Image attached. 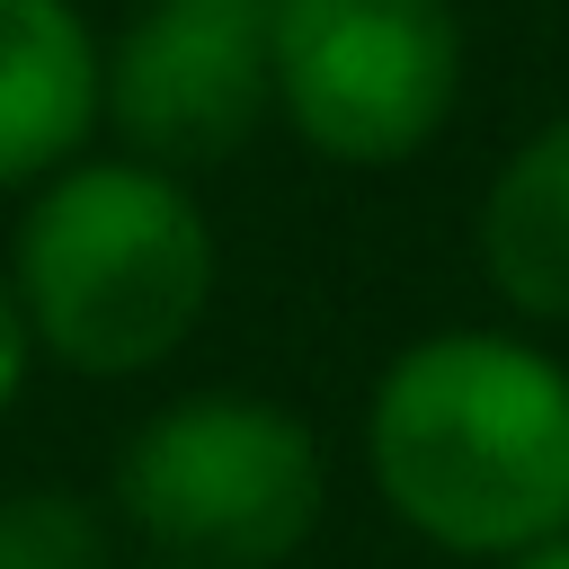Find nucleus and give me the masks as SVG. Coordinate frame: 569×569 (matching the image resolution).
Instances as JSON below:
<instances>
[{
  "mask_svg": "<svg viewBox=\"0 0 569 569\" xmlns=\"http://www.w3.org/2000/svg\"><path fill=\"white\" fill-rule=\"evenodd\" d=\"M9 284L36 338V365L80 382L160 373L222 293V231L196 178H169L124 151H80L62 178L18 196Z\"/></svg>",
  "mask_w": 569,
  "mask_h": 569,
  "instance_id": "nucleus-2",
  "label": "nucleus"
},
{
  "mask_svg": "<svg viewBox=\"0 0 569 569\" xmlns=\"http://www.w3.org/2000/svg\"><path fill=\"white\" fill-rule=\"evenodd\" d=\"M471 267L525 329H569V107L542 116L480 187Z\"/></svg>",
  "mask_w": 569,
  "mask_h": 569,
  "instance_id": "nucleus-7",
  "label": "nucleus"
},
{
  "mask_svg": "<svg viewBox=\"0 0 569 569\" xmlns=\"http://www.w3.org/2000/svg\"><path fill=\"white\" fill-rule=\"evenodd\" d=\"M98 142V27L80 0H0V196H36Z\"/></svg>",
  "mask_w": 569,
  "mask_h": 569,
  "instance_id": "nucleus-6",
  "label": "nucleus"
},
{
  "mask_svg": "<svg viewBox=\"0 0 569 569\" xmlns=\"http://www.w3.org/2000/svg\"><path fill=\"white\" fill-rule=\"evenodd\" d=\"M107 516L142 542V560L284 569L329 516V445L276 391L204 382L124 427L107 462Z\"/></svg>",
  "mask_w": 569,
  "mask_h": 569,
  "instance_id": "nucleus-3",
  "label": "nucleus"
},
{
  "mask_svg": "<svg viewBox=\"0 0 569 569\" xmlns=\"http://www.w3.org/2000/svg\"><path fill=\"white\" fill-rule=\"evenodd\" d=\"M142 569H178V560H142Z\"/></svg>",
  "mask_w": 569,
  "mask_h": 569,
  "instance_id": "nucleus-11",
  "label": "nucleus"
},
{
  "mask_svg": "<svg viewBox=\"0 0 569 569\" xmlns=\"http://www.w3.org/2000/svg\"><path fill=\"white\" fill-rule=\"evenodd\" d=\"M498 569H569V533H551V542H533V551H516Z\"/></svg>",
  "mask_w": 569,
  "mask_h": 569,
  "instance_id": "nucleus-10",
  "label": "nucleus"
},
{
  "mask_svg": "<svg viewBox=\"0 0 569 569\" xmlns=\"http://www.w3.org/2000/svg\"><path fill=\"white\" fill-rule=\"evenodd\" d=\"M27 373H36V338H27V311H18V284H9V258H0V418L27 400Z\"/></svg>",
  "mask_w": 569,
  "mask_h": 569,
  "instance_id": "nucleus-9",
  "label": "nucleus"
},
{
  "mask_svg": "<svg viewBox=\"0 0 569 569\" xmlns=\"http://www.w3.org/2000/svg\"><path fill=\"white\" fill-rule=\"evenodd\" d=\"M516 9H542V0H516Z\"/></svg>",
  "mask_w": 569,
  "mask_h": 569,
  "instance_id": "nucleus-12",
  "label": "nucleus"
},
{
  "mask_svg": "<svg viewBox=\"0 0 569 569\" xmlns=\"http://www.w3.org/2000/svg\"><path fill=\"white\" fill-rule=\"evenodd\" d=\"M365 480L400 533L498 569L569 533V365L533 329H427L365 391Z\"/></svg>",
  "mask_w": 569,
  "mask_h": 569,
  "instance_id": "nucleus-1",
  "label": "nucleus"
},
{
  "mask_svg": "<svg viewBox=\"0 0 569 569\" xmlns=\"http://www.w3.org/2000/svg\"><path fill=\"white\" fill-rule=\"evenodd\" d=\"M276 124V0H124L98 36V133L124 160L204 178Z\"/></svg>",
  "mask_w": 569,
  "mask_h": 569,
  "instance_id": "nucleus-5",
  "label": "nucleus"
},
{
  "mask_svg": "<svg viewBox=\"0 0 569 569\" xmlns=\"http://www.w3.org/2000/svg\"><path fill=\"white\" fill-rule=\"evenodd\" d=\"M116 516L80 489H0V569H116Z\"/></svg>",
  "mask_w": 569,
  "mask_h": 569,
  "instance_id": "nucleus-8",
  "label": "nucleus"
},
{
  "mask_svg": "<svg viewBox=\"0 0 569 569\" xmlns=\"http://www.w3.org/2000/svg\"><path fill=\"white\" fill-rule=\"evenodd\" d=\"M471 80L462 0H276V124L356 178L445 142Z\"/></svg>",
  "mask_w": 569,
  "mask_h": 569,
  "instance_id": "nucleus-4",
  "label": "nucleus"
}]
</instances>
